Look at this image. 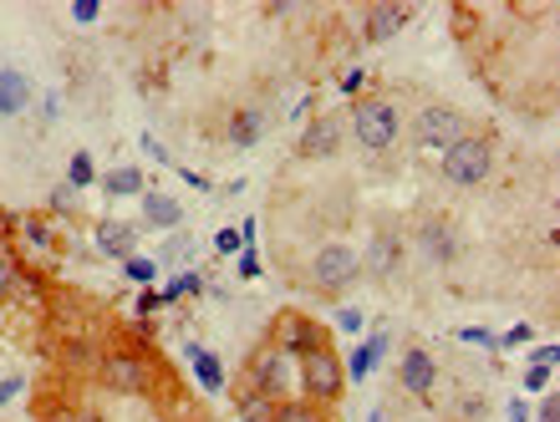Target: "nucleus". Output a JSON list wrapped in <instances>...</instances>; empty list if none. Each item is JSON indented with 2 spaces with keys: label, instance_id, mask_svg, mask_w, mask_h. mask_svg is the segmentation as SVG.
<instances>
[{
  "label": "nucleus",
  "instance_id": "obj_1",
  "mask_svg": "<svg viewBox=\"0 0 560 422\" xmlns=\"http://www.w3.org/2000/svg\"><path fill=\"white\" fill-rule=\"evenodd\" d=\"M347 132L357 138V148H362V153L387 159V153L402 143V113H398V103H393L387 92H362V97L352 103V113H347Z\"/></svg>",
  "mask_w": 560,
  "mask_h": 422
},
{
  "label": "nucleus",
  "instance_id": "obj_2",
  "mask_svg": "<svg viewBox=\"0 0 560 422\" xmlns=\"http://www.w3.org/2000/svg\"><path fill=\"white\" fill-rule=\"evenodd\" d=\"M402 132L413 138V159L439 168V159L464 138V132H474V122H469V113L454 103H423L408 122H402Z\"/></svg>",
  "mask_w": 560,
  "mask_h": 422
},
{
  "label": "nucleus",
  "instance_id": "obj_3",
  "mask_svg": "<svg viewBox=\"0 0 560 422\" xmlns=\"http://www.w3.org/2000/svg\"><path fill=\"white\" fill-rule=\"evenodd\" d=\"M357 285H362V249L347 245V239H326L306 265V291L322 295V301H337Z\"/></svg>",
  "mask_w": 560,
  "mask_h": 422
},
{
  "label": "nucleus",
  "instance_id": "obj_4",
  "mask_svg": "<svg viewBox=\"0 0 560 422\" xmlns=\"http://www.w3.org/2000/svg\"><path fill=\"white\" fill-rule=\"evenodd\" d=\"M295 382H301V362L285 356L276 341H260V347L245 356V387H250V392L270 397V402H285V397H295Z\"/></svg>",
  "mask_w": 560,
  "mask_h": 422
},
{
  "label": "nucleus",
  "instance_id": "obj_5",
  "mask_svg": "<svg viewBox=\"0 0 560 422\" xmlns=\"http://www.w3.org/2000/svg\"><path fill=\"white\" fill-rule=\"evenodd\" d=\"M494 174V138L489 132H464L448 153L439 159V178L448 189H474Z\"/></svg>",
  "mask_w": 560,
  "mask_h": 422
},
{
  "label": "nucleus",
  "instance_id": "obj_6",
  "mask_svg": "<svg viewBox=\"0 0 560 422\" xmlns=\"http://www.w3.org/2000/svg\"><path fill=\"white\" fill-rule=\"evenodd\" d=\"M301 397L316 402V408H326V412L347 397V366H341V356L331 347L311 351L306 362H301Z\"/></svg>",
  "mask_w": 560,
  "mask_h": 422
},
{
  "label": "nucleus",
  "instance_id": "obj_7",
  "mask_svg": "<svg viewBox=\"0 0 560 422\" xmlns=\"http://www.w3.org/2000/svg\"><path fill=\"white\" fill-rule=\"evenodd\" d=\"M97 382H103L107 392H118V397H148L153 392V362H148L143 351H133V347H118V351H107L103 362H97Z\"/></svg>",
  "mask_w": 560,
  "mask_h": 422
},
{
  "label": "nucleus",
  "instance_id": "obj_8",
  "mask_svg": "<svg viewBox=\"0 0 560 422\" xmlns=\"http://www.w3.org/2000/svg\"><path fill=\"white\" fill-rule=\"evenodd\" d=\"M270 341H276L285 356H295V362H306L311 351L331 347V336H326L322 320H311L306 310H280L276 326H270Z\"/></svg>",
  "mask_w": 560,
  "mask_h": 422
},
{
  "label": "nucleus",
  "instance_id": "obj_9",
  "mask_svg": "<svg viewBox=\"0 0 560 422\" xmlns=\"http://www.w3.org/2000/svg\"><path fill=\"white\" fill-rule=\"evenodd\" d=\"M408 249H418V260H423V265L443 270V265H454V260H458V249H464V239H458L454 219H443V214H423V219H418V230H413V239H408Z\"/></svg>",
  "mask_w": 560,
  "mask_h": 422
},
{
  "label": "nucleus",
  "instance_id": "obj_10",
  "mask_svg": "<svg viewBox=\"0 0 560 422\" xmlns=\"http://www.w3.org/2000/svg\"><path fill=\"white\" fill-rule=\"evenodd\" d=\"M341 143H347V117L341 113H322V117H311L306 132L295 138V159L301 163H326V159H337Z\"/></svg>",
  "mask_w": 560,
  "mask_h": 422
},
{
  "label": "nucleus",
  "instance_id": "obj_11",
  "mask_svg": "<svg viewBox=\"0 0 560 422\" xmlns=\"http://www.w3.org/2000/svg\"><path fill=\"white\" fill-rule=\"evenodd\" d=\"M402 260H408V234L398 224H377L368 239V255H362V276L393 280L402 270Z\"/></svg>",
  "mask_w": 560,
  "mask_h": 422
},
{
  "label": "nucleus",
  "instance_id": "obj_12",
  "mask_svg": "<svg viewBox=\"0 0 560 422\" xmlns=\"http://www.w3.org/2000/svg\"><path fill=\"white\" fill-rule=\"evenodd\" d=\"M418 15V5H398V0H377V5H362V15H357V31H362V42L368 46H383L393 42L408 21Z\"/></svg>",
  "mask_w": 560,
  "mask_h": 422
},
{
  "label": "nucleus",
  "instance_id": "obj_13",
  "mask_svg": "<svg viewBox=\"0 0 560 422\" xmlns=\"http://www.w3.org/2000/svg\"><path fill=\"white\" fill-rule=\"evenodd\" d=\"M138 239H143V224H133V219H97L92 224V245L107 260H133Z\"/></svg>",
  "mask_w": 560,
  "mask_h": 422
},
{
  "label": "nucleus",
  "instance_id": "obj_14",
  "mask_svg": "<svg viewBox=\"0 0 560 422\" xmlns=\"http://www.w3.org/2000/svg\"><path fill=\"white\" fill-rule=\"evenodd\" d=\"M398 382H402V392L428 397L433 387H439V362H433L423 347H408L402 351V362H398Z\"/></svg>",
  "mask_w": 560,
  "mask_h": 422
},
{
  "label": "nucleus",
  "instance_id": "obj_15",
  "mask_svg": "<svg viewBox=\"0 0 560 422\" xmlns=\"http://www.w3.org/2000/svg\"><path fill=\"white\" fill-rule=\"evenodd\" d=\"M31 97H36V82L21 67H0V117H21Z\"/></svg>",
  "mask_w": 560,
  "mask_h": 422
},
{
  "label": "nucleus",
  "instance_id": "obj_16",
  "mask_svg": "<svg viewBox=\"0 0 560 422\" xmlns=\"http://www.w3.org/2000/svg\"><path fill=\"white\" fill-rule=\"evenodd\" d=\"M184 224V204L174 194H159V189H143V230H168L174 234Z\"/></svg>",
  "mask_w": 560,
  "mask_h": 422
},
{
  "label": "nucleus",
  "instance_id": "obj_17",
  "mask_svg": "<svg viewBox=\"0 0 560 422\" xmlns=\"http://www.w3.org/2000/svg\"><path fill=\"white\" fill-rule=\"evenodd\" d=\"M266 138V113L260 107H235L230 122H224V143L230 148H255Z\"/></svg>",
  "mask_w": 560,
  "mask_h": 422
},
{
  "label": "nucleus",
  "instance_id": "obj_18",
  "mask_svg": "<svg viewBox=\"0 0 560 422\" xmlns=\"http://www.w3.org/2000/svg\"><path fill=\"white\" fill-rule=\"evenodd\" d=\"M97 184H103L107 199H143V168H138V163L107 168V174H97Z\"/></svg>",
  "mask_w": 560,
  "mask_h": 422
},
{
  "label": "nucleus",
  "instance_id": "obj_19",
  "mask_svg": "<svg viewBox=\"0 0 560 422\" xmlns=\"http://www.w3.org/2000/svg\"><path fill=\"white\" fill-rule=\"evenodd\" d=\"M387 356V331H377V336H368V341H362V347L352 351V356H347V382H368L372 377V366L383 362Z\"/></svg>",
  "mask_w": 560,
  "mask_h": 422
},
{
  "label": "nucleus",
  "instance_id": "obj_20",
  "mask_svg": "<svg viewBox=\"0 0 560 422\" xmlns=\"http://www.w3.org/2000/svg\"><path fill=\"white\" fill-rule=\"evenodd\" d=\"M184 356H189L199 387H205V392H220V387H224V362H220V356H214V351H205V347H184Z\"/></svg>",
  "mask_w": 560,
  "mask_h": 422
},
{
  "label": "nucleus",
  "instance_id": "obj_21",
  "mask_svg": "<svg viewBox=\"0 0 560 422\" xmlns=\"http://www.w3.org/2000/svg\"><path fill=\"white\" fill-rule=\"evenodd\" d=\"M270 422H331V412L316 408V402H306V397H285V402H276Z\"/></svg>",
  "mask_w": 560,
  "mask_h": 422
},
{
  "label": "nucleus",
  "instance_id": "obj_22",
  "mask_svg": "<svg viewBox=\"0 0 560 422\" xmlns=\"http://www.w3.org/2000/svg\"><path fill=\"white\" fill-rule=\"evenodd\" d=\"M15 285H21V260H15V249H11V239L0 234V306L15 295Z\"/></svg>",
  "mask_w": 560,
  "mask_h": 422
},
{
  "label": "nucleus",
  "instance_id": "obj_23",
  "mask_svg": "<svg viewBox=\"0 0 560 422\" xmlns=\"http://www.w3.org/2000/svg\"><path fill=\"white\" fill-rule=\"evenodd\" d=\"M240 422H270V412H276V402L260 392H250V387H240V402H235Z\"/></svg>",
  "mask_w": 560,
  "mask_h": 422
},
{
  "label": "nucleus",
  "instance_id": "obj_24",
  "mask_svg": "<svg viewBox=\"0 0 560 422\" xmlns=\"http://www.w3.org/2000/svg\"><path fill=\"white\" fill-rule=\"evenodd\" d=\"M21 234H26L31 249H57V230H51V219H42V214L21 219Z\"/></svg>",
  "mask_w": 560,
  "mask_h": 422
},
{
  "label": "nucleus",
  "instance_id": "obj_25",
  "mask_svg": "<svg viewBox=\"0 0 560 422\" xmlns=\"http://www.w3.org/2000/svg\"><path fill=\"white\" fill-rule=\"evenodd\" d=\"M61 184H72V189H88V184H97V163H92V153L82 148V153H72V168H67V178Z\"/></svg>",
  "mask_w": 560,
  "mask_h": 422
},
{
  "label": "nucleus",
  "instance_id": "obj_26",
  "mask_svg": "<svg viewBox=\"0 0 560 422\" xmlns=\"http://www.w3.org/2000/svg\"><path fill=\"white\" fill-rule=\"evenodd\" d=\"M46 214H61V219L77 214V189L72 184H57V189L46 194Z\"/></svg>",
  "mask_w": 560,
  "mask_h": 422
},
{
  "label": "nucleus",
  "instance_id": "obj_27",
  "mask_svg": "<svg viewBox=\"0 0 560 422\" xmlns=\"http://www.w3.org/2000/svg\"><path fill=\"white\" fill-rule=\"evenodd\" d=\"M122 270H128V280L148 285V280L159 276V260H148V255H133V260H122Z\"/></svg>",
  "mask_w": 560,
  "mask_h": 422
},
{
  "label": "nucleus",
  "instance_id": "obj_28",
  "mask_svg": "<svg viewBox=\"0 0 560 422\" xmlns=\"http://www.w3.org/2000/svg\"><path fill=\"white\" fill-rule=\"evenodd\" d=\"M240 249H245L240 230H220V234H214V255H240Z\"/></svg>",
  "mask_w": 560,
  "mask_h": 422
},
{
  "label": "nucleus",
  "instance_id": "obj_29",
  "mask_svg": "<svg viewBox=\"0 0 560 422\" xmlns=\"http://www.w3.org/2000/svg\"><path fill=\"white\" fill-rule=\"evenodd\" d=\"M337 331H347V336L362 331V310H357V306H341L337 310Z\"/></svg>",
  "mask_w": 560,
  "mask_h": 422
},
{
  "label": "nucleus",
  "instance_id": "obj_30",
  "mask_svg": "<svg viewBox=\"0 0 560 422\" xmlns=\"http://www.w3.org/2000/svg\"><path fill=\"white\" fill-rule=\"evenodd\" d=\"M240 280H260V255L255 249H240Z\"/></svg>",
  "mask_w": 560,
  "mask_h": 422
},
{
  "label": "nucleus",
  "instance_id": "obj_31",
  "mask_svg": "<svg viewBox=\"0 0 560 422\" xmlns=\"http://www.w3.org/2000/svg\"><path fill=\"white\" fill-rule=\"evenodd\" d=\"M540 387H550V372L546 366H530V372H525V392H540Z\"/></svg>",
  "mask_w": 560,
  "mask_h": 422
},
{
  "label": "nucleus",
  "instance_id": "obj_32",
  "mask_svg": "<svg viewBox=\"0 0 560 422\" xmlns=\"http://www.w3.org/2000/svg\"><path fill=\"white\" fill-rule=\"evenodd\" d=\"M556 362H560V347H556V341L535 351V366H546V372H556Z\"/></svg>",
  "mask_w": 560,
  "mask_h": 422
},
{
  "label": "nucleus",
  "instance_id": "obj_33",
  "mask_svg": "<svg viewBox=\"0 0 560 422\" xmlns=\"http://www.w3.org/2000/svg\"><path fill=\"white\" fill-rule=\"evenodd\" d=\"M26 392V377H5L0 382V402H11V397H21Z\"/></svg>",
  "mask_w": 560,
  "mask_h": 422
},
{
  "label": "nucleus",
  "instance_id": "obj_34",
  "mask_svg": "<svg viewBox=\"0 0 560 422\" xmlns=\"http://www.w3.org/2000/svg\"><path fill=\"white\" fill-rule=\"evenodd\" d=\"M540 422H560V397L546 392V402H540Z\"/></svg>",
  "mask_w": 560,
  "mask_h": 422
},
{
  "label": "nucleus",
  "instance_id": "obj_35",
  "mask_svg": "<svg viewBox=\"0 0 560 422\" xmlns=\"http://www.w3.org/2000/svg\"><path fill=\"white\" fill-rule=\"evenodd\" d=\"M72 15H77V21H97V15H103V5H97V0H82V5H72Z\"/></svg>",
  "mask_w": 560,
  "mask_h": 422
},
{
  "label": "nucleus",
  "instance_id": "obj_36",
  "mask_svg": "<svg viewBox=\"0 0 560 422\" xmlns=\"http://www.w3.org/2000/svg\"><path fill=\"white\" fill-rule=\"evenodd\" d=\"M530 336H535V326H515V331L504 336L500 347H525V341H530Z\"/></svg>",
  "mask_w": 560,
  "mask_h": 422
},
{
  "label": "nucleus",
  "instance_id": "obj_37",
  "mask_svg": "<svg viewBox=\"0 0 560 422\" xmlns=\"http://www.w3.org/2000/svg\"><path fill=\"white\" fill-rule=\"evenodd\" d=\"M362 82H368V77H362V72H347V82H341V92H347V97H352V103H357V97H362Z\"/></svg>",
  "mask_w": 560,
  "mask_h": 422
},
{
  "label": "nucleus",
  "instance_id": "obj_38",
  "mask_svg": "<svg viewBox=\"0 0 560 422\" xmlns=\"http://www.w3.org/2000/svg\"><path fill=\"white\" fill-rule=\"evenodd\" d=\"M153 306H159V295H153V291L138 295V316H153Z\"/></svg>",
  "mask_w": 560,
  "mask_h": 422
},
{
  "label": "nucleus",
  "instance_id": "obj_39",
  "mask_svg": "<svg viewBox=\"0 0 560 422\" xmlns=\"http://www.w3.org/2000/svg\"><path fill=\"white\" fill-rule=\"evenodd\" d=\"M510 422H530V408H525V402H510Z\"/></svg>",
  "mask_w": 560,
  "mask_h": 422
},
{
  "label": "nucleus",
  "instance_id": "obj_40",
  "mask_svg": "<svg viewBox=\"0 0 560 422\" xmlns=\"http://www.w3.org/2000/svg\"><path fill=\"white\" fill-rule=\"evenodd\" d=\"M368 422H387V408H372V412H368Z\"/></svg>",
  "mask_w": 560,
  "mask_h": 422
}]
</instances>
